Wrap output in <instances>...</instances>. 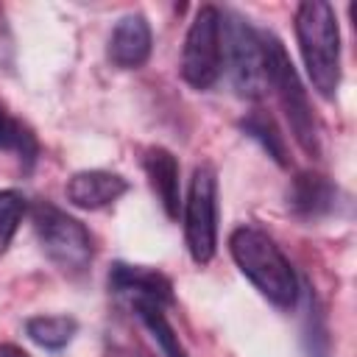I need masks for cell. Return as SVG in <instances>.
Here are the masks:
<instances>
[{"mask_svg":"<svg viewBox=\"0 0 357 357\" xmlns=\"http://www.w3.org/2000/svg\"><path fill=\"white\" fill-rule=\"evenodd\" d=\"M109 290L128 304L134 301H153L159 307L173 304V284L165 273L142 268V265H128V262H114L109 271Z\"/></svg>","mask_w":357,"mask_h":357,"instance_id":"obj_8","label":"cell"},{"mask_svg":"<svg viewBox=\"0 0 357 357\" xmlns=\"http://www.w3.org/2000/svg\"><path fill=\"white\" fill-rule=\"evenodd\" d=\"M78 332V321L73 315H31L25 321V335L42 349H64Z\"/></svg>","mask_w":357,"mask_h":357,"instance_id":"obj_14","label":"cell"},{"mask_svg":"<svg viewBox=\"0 0 357 357\" xmlns=\"http://www.w3.org/2000/svg\"><path fill=\"white\" fill-rule=\"evenodd\" d=\"M337 206V187L315 173V170H301L287 187V209L301 218V220H318L332 215Z\"/></svg>","mask_w":357,"mask_h":357,"instance_id":"obj_9","label":"cell"},{"mask_svg":"<svg viewBox=\"0 0 357 357\" xmlns=\"http://www.w3.org/2000/svg\"><path fill=\"white\" fill-rule=\"evenodd\" d=\"M128 190V181L109 170H78L67 181V201L78 209H103Z\"/></svg>","mask_w":357,"mask_h":357,"instance_id":"obj_11","label":"cell"},{"mask_svg":"<svg viewBox=\"0 0 357 357\" xmlns=\"http://www.w3.org/2000/svg\"><path fill=\"white\" fill-rule=\"evenodd\" d=\"M240 128L257 139L262 145V151L279 165V167H287V142H284V134L279 131V126L273 123L271 114H265L262 109H254L248 112L243 120H240Z\"/></svg>","mask_w":357,"mask_h":357,"instance_id":"obj_15","label":"cell"},{"mask_svg":"<svg viewBox=\"0 0 357 357\" xmlns=\"http://www.w3.org/2000/svg\"><path fill=\"white\" fill-rule=\"evenodd\" d=\"M151 45H153V33L148 20L142 14H126L109 36L106 56L120 70H137L148 61Z\"/></svg>","mask_w":357,"mask_h":357,"instance_id":"obj_10","label":"cell"},{"mask_svg":"<svg viewBox=\"0 0 357 357\" xmlns=\"http://www.w3.org/2000/svg\"><path fill=\"white\" fill-rule=\"evenodd\" d=\"M131 310L142 321V326L148 329L151 340L159 346L162 357H187V351H184L176 329L170 326V321H167V315L162 312L159 304H153V301H134Z\"/></svg>","mask_w":357,"mask_h":357,"instance_id":"obj_13","label":"cell"},{"mask_svg":"<svg viewBox=\"0 0 357 357\" xmlns=\"http://www.w3.org/2000/svg\"><path fill=\"white\" fill-rule=\"evenodd\" d=\"M223 70V36H220V8L201 6L187 28L181 47V78L192 89H209Z\"/></svg>","mask_w":357,"mask_h":357,"instance_id":"obj_7","label":"cell"},{"mask_svg":"<svg viewBox=\"0 0 357 357\" xmlns=\"http://www.w3.org/2000/svg\"><path fill=\"white\" fill-rule=\"evenodd\" d=\"M296 39L312 89L321 98H335L340 86V28L335 8L324 0L296 6Z\"/></svg>","mask_w":357,"mask_h":357,"instance_id":"obj_2","label":"cell"},{"mask_svg":"<svg viewBox=\"0 0 357 357\" xmlns=\"http://www.w3.org/2000/svg\"><path fill=\"white\" fill-rule=\"evenodd\" d=\"M0 148L17 153V156H20L22 162H28V165L36 159V151H39L36 137H33L17 117H11L3 106H0Z\"/></svg>","mask_w":357,"mask_h":357,"instance_id":"obj_16","label":"cell"},{"mask_svg":"<svg viewBox=\"0 0 357 357\" xmlns=\"http://www.w3.org/2000/svg\"><path fill=\"white\" fill-rule=\"evenodd\" d=\"M0 357H31V354L17 343H0Z\"/></svg>","mask_w":357,"mask_h":357,"instance_id":"obj_18","label":"cell"},{"mask_svg":"<svg viewBox=\"0 0 357 357\" xmlns=\"http://www.w3.org/2000/svg\"><path fill=\"white\" fill-rule=\"evenodd\" d=\"M220 36H223V67L229 70L231 86L245 100H259L265 95V64L259 31L237 11L220 14Z\"/></svg>","mask_w":357,"mask_h":357,"instance_id":"obj_5","label":"cell"},{"mask_svg":"<svg viewBox=\"0 0 357 357\" xmlns=\"http://www.w3.org/2000/svg\"><path fill=\"white\" fill-rule=\"evenodd\" d=\"M142 167L148 176L151 190L156 192L165 215L170 220L178 218V206H181V190H178V159L162 148V145H151L142 153Z\"/></svg>","mask_w":357,"mask_h":357,"instance_id":"obj_12","label":"cell"},{"mask_svg":"<svg viewBox=\"0 0 357 357\" xmlns=\"http://www.w3.org/2000/svg\"><path fill=\"white\" fill-rule=\"evenodd\" d=\"M229 251L240 273L276 307L290 310L298 301V276L276 240L257 226H237L229 234Z\"/></svg>","mask_w":357,"mask_h":357,"instance_id":"obj_1","label":"cell"},{"mask_svg":"<svg viewBox=\"0 0 357 357\" xmlns=\"http://www.w3.org/2000/svg\"><path fill=\"white\" fill-rule=\"evenodd\" d=\"M31 223L45 257L67 276H81L92 262V237L86 226L59 209L50 201H36L31 209Z\"/></svg>","mask_w":357,"mask_h":357,"instance_id":"obj_4","label":"cell"},{"mask_svg":"<svg viewBox=\"0 0 357 357\" xmlns=\"http://www.w3.org/2000/svg\"><path fill=\"white\" fill-rule=\"evenodd\" d=\"M25 215V195L20 190H0V254L8 248Z\"/></svg>","mask_w":357,"mask_h":357,"instance_id":"obj_17","label":"cell"},{"mask_svg":"<svg viewBox=\"0 0 357 357\" xmlns=\"http://www.w3.org/2000/svg\"><path fill=\"white\" fill-rule=\"evenodd\" d=\"M259 45H262V64H265V86L273 89L298 148L304 153H310L312 159L321 156V137H318V123H315V114L310 106V95L282 45V39L271 31H259Z\"/></svg>","mask_w":357,"mask_h":357,"instance_id":"obj_3","label":"cell"},{"mask_svg":"<svg viewBox=\"0 0 357 357\" xmlns=\"http://www.w3.org/2000/svg\"><path fill=\"white\" fill-rule=\"evenodd\" d=\"M184 243L195 265H206L218 245V173L209 162L195 165L184 201Z\"/></svg>","mask_w":357,"mask_h":357,"instance_id":"obj_6","label":"cell"}]
</instances>
